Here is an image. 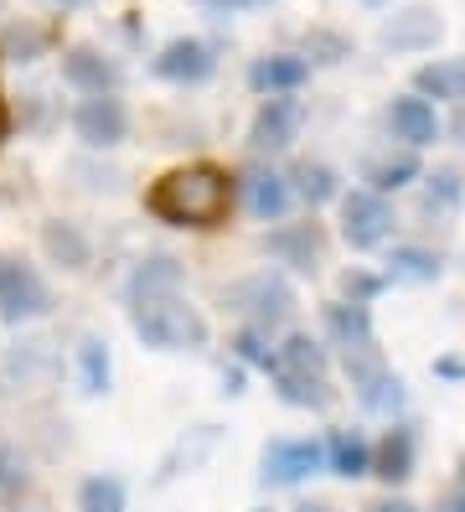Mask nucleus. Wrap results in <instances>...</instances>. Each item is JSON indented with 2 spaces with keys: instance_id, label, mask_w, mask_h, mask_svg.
<instances>
[{
  "instance_id": "nucleus-1",
  "label": "nucleus",
  "mask_w": 465,
  "mask_h": 512,
  "mask_svg": "<svg viewBox=\"0 0 465 512\" xmlns=\"http://www.w3.org/2000/svg\"><path fill=\"white\" fill-rule=\"evenodd\" d=\"M233 176L212 161H192V166H176L166 171L161 182L145 192L150 218H161L171 228H223L233 213Z\"/></svg>"
},
{
  "instance_id": "nucleus-2",
  "label": "nucleus",
  "mask_w": 465,
  "mask_h": 512,
  "mask_svg": "<svg viewBox=\"0 0 465 512\" xmlns=\"http://www.w3.org/2000/svg\"><path fill=\"white\" fill-rule=\"evenodd\" d=\"M130 326L145 347L161 352H197L207 347V321L192 300L176 295H150V300H130Z\"/></svg>"
},
{
  "instance_id": "nucleus-3",
  "label": "nucleus",
  "mask_w": 465,
  "mask_h": 512,
  "mask_svg": "<svg viewBox=\"0 0 465 512\" xmlns=\"http://www.w3.org/2000/svg\"><path fill=\"white\" fill-rule=\"evenodd\" d=\"M223 300H228V311H238L248 326H259V331H274V326H285L295 316V290L279 275H248Z\"/></svg>"
},
{
  "instance_id": "nucleus-4",
  "label": "nucleus",
  "mask_w": 465,
  "mask_h": 512,
  "mask_svg": "<svg viewBox=\"0 0 465 512\" xmlns=\"http://www.w3.org/2000/svg\"><path fill=\"white\" fill-rule=\"evenodd\" d=\"M73 135L88 145V150H114L130 140V109H124L114 94H88L73 104Z\"/></svg>"
},
{
  "instance_id": "nucleus-5",
  "label": "nucleus",
  "mask_w": 465,
  "mask_h": 512,
  "mask_svg": "<svg viewBox=\"0 0 465 512\" xmlns=\"http://www.w3.org/2000/svg\"><path fill=\"white\" fill-rule=\"evenodd\" d=\"M52 311V290L47 280L31 269L26 259H0V316L6 321H31V316H47Z\"/></svg>"
},
{
  "instance_id": "nucleus-6",
  "label": "nucleus",
  "mask_w": 465,
  "mask_h": 512,
  "mask_svg": "<svg viewBox=\"0 0 465 512\" xmlns=\"http://www.w3.org/2000/svg\"><path fill=\"white\" fill-rule=\"evenodd\" d=\"M300 125H305V109L295 94H274L259 104L254 125H248V150L254 156H279V150H290L300 140Z\"/></svg>"
},
{
  "instance_id": "nucleus-7",
  "label": "nucleus",
  "mask_w": 465,
  "mask_h": 512,
  "mask_svg": "<svg viewBox=\"0 0 465 512\" xmlns=\"http://www.w3.org/2000/svg\"><path fill=\"white\" fill-rule=\"evenodd\" d=\"M62 83L78 88V94H119V83H124V68H119V57H109L104 47H93V42H73V47H62Z\"/></svg>"
},
{
  "instance_id": "nucleus-8",
  "label": "nucleus",
  "mask_w": 465,
  "mask_h": 512,
  "mask_svg": "<svg viewBox=\"0 0 465 512\" xmlns=\"http://www.w3.org/2000/svg\"><path fill=\"white\" fill-rule=\"evenodd\" d=\"M150 73L161 83H176V88H192V83H207L217 73V47L202 42V37H171L161 52H155Z\"/></svg>"
},
{
  "instance_id": "nucleus-9",
  "label": "nucleus",
  "mask_w": 465,
  "mask_h": 512,
  "mask_svg": "<svg viewBox=\"0 0 465 512\" xmlns=\"http://www.w3.org/2000/svg\"><path fill=\"white\" fill-rule=\"evenodd\" d=\"M388 233H393V207H388V197L367 192V187L341 197V238H347L352 249H378Z\"/></svg>"
},
{
  "instance_id": "nucleus-10",
  "label": "nucleus",
  "mask_w": 465,
  "mask_h": 512,
  "mask_svg": "<svg viewBox=\"0 0 465 512\" xmlns=\"http://www.w3.org/2000/svg\"><path fill=\"white\" fill-rule=\"evenodd\" d=\"M259 466H264L269 487H295V481L316 476L326 466V445L321 440H269Z\"/></svg>"
},
{
  "instance_id": "nucleus-11",
  "label": "nucleus",
  "mask_w": 465,
  "mask_h": 512,
  "mask_svg": "<svg viewBox=\"0 0 465 512\" xmlns=\"http://www.w3.org/2000/svg\"><path fill=\"white\" fill-rule=\"evenodd\" d=\"M233 192H238V202L248 207V218H259V223H279L290 213V182L279 171H269V166H248L243 176H233Z\"/></svg>"
},
{
  "instance_id": "nucleus-12",
  "label": "nucleus",
  "mask_w": 465,
  "mask_h": 512,
  "mask_svg": "<svg viewBox=\"0 0 465 512\" xmlns=\"http://www.w3.org/2000/svg\"><path fill=\"white\" fill-rule=\"evenodd\" d=\"M440 37H445V21H440V11H434V6H403V11H393L383 21V32H378V42L388 52H424V47H434Z\"/></svg>"
},
{
  "instance_id": "nucleus-13",
  "label": "nucleus",
  "mask_w": 465,
  "mask_h": 512,
  "mask_svg": "<svg viewBox=\"0 0 465 512\" xmlns=\"http://www.w3.org/2000/svg\"><path fill=\"white\" fill-rule=\"evenodd\" d=\"M269 254L279 264L300 269V275H316L326 264V233H321V223H290V228L269 233Z\"/></svg>"
},
{
  "instance_id": "nucleus-14",
  "label": "nucleus",
  "mask_w": 465,
  "mask_h": 512,
  "mask_svg": "<svg viewBox=\"0 0 465 512\" xmlns=\"http://www.w3.org/2000/svg\"><path fill=\"white\" fill-rule=\"evenodd\" d=\"M305 83H310V63L300 52H264V57H254V68H248V88L264 94V99L300 94Z\"/></svg>"
},
{
  "instance_id": "nucleus-15",
  "label": "nucleus",
  "mask_w": 465,
  "mask_h": 512,
  "mask_svg": "<svg viewBox=\"0 0 465 512\" xmlns=\"http://www.w3.org/2000/svg\"><path fill=\"white\" fill-rule=\"evenodd\" d=\"M388 130L409 150H424V145H434V135H440V114H434V104L419 99V94H398L388 104Z\"/></svg>"
},
{
  "instance_id": "nucleus-16",
  "label": "nucleus",
  "mask_w": 465,
  "mask_h": 512,
  "mask_svg": "<svg viewBox=\"0 0 465 512\" xmlns=\"http://www.w3.org/2000/svg\"><path fill=\"white\" fill-rule=\"evenodd\" d=\"M52 47H57V26H52V21L21 16V21H6V26H0V57H6V63H16V68L42 63Z\"/></svg>"
},
{
  "instance_id": "nucleus-17",
  "label": "nucleus",
  "mask_w": 465,
  "mask_h": 512,
  "mask_svg": "<svg viewBox=\"0 0 465 512\" xmlns=\"http://www.w3.org/2000/svg\"><path fill=\"white\" fill-rule=\"evenodd\" d=\"M414 94L434 104H465V57H434L414 73Z\"/></svg>"
},
{
  "instance_id": "nucleus-18",
  "label": "nucleus",
  "mask_w": 465,
  "mask_h": 512,
  "mask_svg": "<svg viewBox=\"0 0 465 512\" xmlns=\"http://www.w3.org/2000/svg\"><path fill=\"white\" fill-rule=\"evenodd\" d=\"M42 254H47L52 264H62V269H88L93 244H88V233H83L78 223L52 218V223H42Z\"/></svg>"
},
{
  "instance_id": "nucleus-19",
  "label": "nucleus",
  "mask_w": 465,
  "mask_h": 512,
  "mask_svg": "<svg viewBox=\"0 0 465 512\" xmlns=\"http://www.w3.org/2000/svg\"><path fill=\"white\" fill-rule=\"evenodd\" d=\"M362 182H367V192H398V187H409V182H419V161H414V150H388V156H367L362 161Z\"/></svg>"
},
{
  "instance_id": "nucleus-20",
  "label": "nucleus",
  "mask_w": 465,
  "mask_h": 512,
  "mask_svg": "<svg viewBox=\"0 0 465 512\" xmlns=\"http://www.w3.org/2000/svg\"><path fill=\"white\" fill-rule=\"evenodd\" d=\"M181 290V264L171 254H150L135 264L130 275V300H150V295H176Z\"/></svg>"
},
{
  "instance_id": "nucleus-21",
  "label": "nucleus",
  "mask_w": 465,
  "mask_h": 512,
  "mask_svg": "<svg viewBox=\"0 0 465 512\" xmlns=\"http://www.w3.org/2000/svg\"><path fill=\"white\" fill-rule=\"evenodd\" d=\"M414 450H419L414 430L393 425V430L383 435V445H378V456H372V471H378L383 481H409V476H414Z\"/></svg>"
},
{
  "instance_id": "nucleus-22",
  "label": "nucleus",
  "mask_w": 465,
  "mask_h": 512,
  "mask_svg": "<svg viewBox=\"0 0 465 512\" xmlns=\"http://www.w3.org/2000/svg\"><path fill=\"white\" fill-rule=\"evenodd\" d=\"M274 373H295V378H326V347L310 337H285L274 347Z\"/></svg>"
},
{
  "instance_id": "nucleus-23",
  "label": "nucleus",
  "mask_w": 465,
  "mask_h": 512,
  "mask_svg": "<svg viewBox=\"0 0 465 512\" xmlns=\"http://www.w3.org/2000/svg\"><path fill=\"white\" fill-rule=\"evenodd\" d=\"M285 182H290V197H300L305 207H326V202L341 192L336 171H331L326 161H295V171L285 176Z\"/></svg>"
},
{
  "instance_id": "nucleus-24",
  "label": "nucleus",
  "mask_w": 465,
  "mask_h": 512,
  "mask_svg": "<svg viewBox=\"0 0 465 512\" xmlns=\"http://www.w3.org/2000/svg\"><path fill=\"white\" fill-rule=\"evenodd\" d=\"M326 466L336 471V476H367L372 471V445L357 435V430H336L331 440H326Z\"/></svg>"
},
{
  "instance_id": "nucleus-25",
  "label": "nucleus",
  "mask_w": 465,
  "mask_h": 512,
  "mask_svg": "<svg viewBox=\"0 0 465 512\" xmlns=\"http://www.w3.org/2000/svg\"><path fill=\"white\" fill-rule=\"evenodd\" d=\"M465 197V176L455 166H440L434 176H424V213L429 218H450Z\"/></svg>"
},
{
  "instance_id": "nucleus-26",
  "label": "nucleus",
  "mask_w": 465,
  "mask_h": 512,
  "mask_svg": "<svg viewBox=\"0 0 465 512\" xmlns=\"http://www.w3.org/2000/svg\"><path fill=\"white\" fill-rule=\"evenodd\" d=\"M388 280H403V285H429V280H440V254L403 244V249H393V259H388Z\"/></svg>"
},
{
  "instance_id": "nucleus-27",
  "label": "nucleus",
  "mask_w": 465,
  "mask_h": 512,
  "mask_svg": "<svg viewBox=\"0 0 465 512\" xmlns=\"http://www.w3.org/2000/svg\"><path fill=\"white\" fill-rule=\"evenodd\" d=\"M326 326H331L336 347L372 342V316H367V306H352V300H341V306H326Z\"/></svg>"
},
{
  "instance_id": "nucleus-28",
  "label": "nucleus",
  "mask_w": 465,
  "mask_h": 512,
  "mask_svg": "<svg viewBox=\"0 0 465 512\" xmlns=\"http://www.w3.org/2000/svg\"><path fill=\"white\" fill-rule=\"evenodd\" d=\"M78 378H83V394H104L109 378H114L109 342H99V337H83L78 342Z\"/></svg>"
},
{
  "instance_id": "nucleus-29",
  "label": "nucleus",
  "mask_w": 465,
  "mask_h": 512,
  "mask_svg": "<svg viewBox=\"0 0 465 512\" xmlns=\"http://www.w3.org/2000/svg\"><path fill=\"white\" fill-rule=\"evenodd\" d=\"M274 388H279V399H285V404H295V409H326V404L336 399L326 378H295V373H274Z\"/></svg>"
},
{
  "instance_id": "nucleus-30",
  "label": "nucleus",
  "mask_w": 465,
  "mask_h": 512,
  "mask_svg": "<svg viewBox=\"0 0 465 512\" xmlns=\"http://www.w3.org/2000/svg\"><path fill=\"white\" fill-rule=\"evenodd\" d=\"M130 497H124V481L119 476H88L78 487V512H124Z\"/></svg>"
},
{
  "instance_id": "nucleus-31",
  "label": "nucleus",
  "mask_w": 465,
  "mask_h": 512,
  "mask_svg": "<svg viewBox=\"0 0 465 512\" xmlns=\"http://www.w3.org/2000/svg\"><path fill=\"white\" fill-rule=\"evenodd\" d=\"M52 368H57V357H52V347L47 342H21L11 357H6V373L11 378H52Z\"/></svg>"
},
{
  "instance_id": "nucleus-32",
  "label": "nucleus",
  "mask_w": 465,
  "mask_h": 512,
  "mask_svg": "<svg viewBox=\"0 0 465 512\" xmlns=\"http://www.w3.org/2000/svg\"><path fill=\"white\" fill-rule=\"evenodd\" d=\"M352 57V42L341 32H326V26H310L305 32V63H341Z\"/></svg>"
},
{
  "instance_id": "nucleus-33",
  "label": "nucleus",
  "mask_w": 465,
  "mask_h": 512,
  "mask_svg": "<svg viewBox=\"0 0 465 512\" xmlns=\"http://www.w3.org/2000/svg\"><path fill=\"white\" fill-rule=\"evenodd\" d=\"M238 357L243 363H254V368H264V373H274V342H269V331H259V326H248V331H238Z\"/></svg>"
},
{
  "instance_id": "nucleus-34",
  "label": "nucleus",
  "mask_w": 465,
  "mask_h": 512,
  "mask_svg": "<svg viewBox=\"0 0 465 512\" xmlns=\"http://www.w3.org/2000/svg\"><path fill=\"white\" fill-rule=\"evenodd\" d=\"M388 280L383 275H367V269H347V280H341V295L352 300V306H367L372 295H378Z\"/></svg>"
},
{
  "instance_id": "nucleus-35",
  "label": "nucleus",
  "mask_w": 465,
  "mask_h": 512,
  "mask_svg": "<svg viewBox=\"0 0 465 512\" xmlns=\"http://www.w3.org/2000/svg\"><path fill=\"white\" fill-rule=\"evenodd\" d=\"M11 492H21V471H16L11 456H0V502H6Z\"/></svg>"
},
{
  "instance_id": "nucleus-36",
  "label": "nucleus",
  "mask_w": 465,
  "mask_h": 512,
  "mask_svg": "<svg viewBox=\"0 0 465 512\" xmlns=\"http://www.w3.org/2000/svg\"><path fill=\"white\" fill-rule=\"evenodd\" d=\"M440 512H465V466H460V476L450 481V492H445Z\"/></svg>"
},
{
  "instance_id": "nucleus-37",
  "label": "nucleus",
  "mask_w": 465,
  "mask_h": 512,
  "mask_svg": "<svg viewBox=\"0 0 465 512\" xmlns=\"http://www.w3.org/2000/svg\"><path fill=\"white\" fill-rule=\"evenodd\" d=\"M434 373H440V378H465V363H460V357H440V363H434Z\"/></svg>"
},
{
  "instance_id": "nucleus-38",
  "label": "nucleus",
  "mask_w": 465,
  "mask_h": 512,
  "mask_svg": "<svg viewBox=\"0 0 465 512\" xmlns=\"http://www.w3.org/2000/svg\"><path fill=\"white\" fill-rule=\"evenodd\" d=\"M367 512H419L414 502H403V497H383V502H372Z\"/></svg>"
},
{
  "instance_id": "nucleus-39",
  "label": "nucleus",
  "mask_w": 465,
  "mask_h": 512,
  "mask_svg": "<svg viewBox=\"0 0 465 512\" xmlns=\"http://www.w3.org/2000/svg\"><path fill=\"white\" fill-rule=\"evenodd\" d=\"M42 6H47V11H57V16H68V11H88L93 0H42Z\"/></svg>"
},
{
  "instance_id": "nucleus-40",
  "label": "nucleus",
  "mask_w": 465,
  "mask_h": 512,
  "mask_svg": "<svg viewBox=\"0 0 465 512\" xmlns=\"http://www.w3.org/2000/svg\"><path fill=\"white\" fill-rule=\"evenodd\" d=\"M450 135L465 145V104H455V119H450Z\"/></svg>"
},
{
  "instance_id": "nucleus-41",
  "label": "nucleus",
  "mask_w": 465,
  "mask_h": 512,
  "mask_svg": "<svg viewBox=\"0 0 465 512\" xmlns=\"http://www.w3.org/2000/svg\"><path fill=\"white\" fill-rule=\"evenodd\" d=\"M11 125H16V114L6 109V99H0V140H6V135H11Z\"/></svg>"
},
{
  "instance_id": "nucleus-42",
  "label": "nucleus",
  "mask_w": 465,
  "mask_h": 512,
  "mask_svg": "<svg viewBox=\"0 0 465 512\" xmlns=\"http://www.w3.org/2000/svg\"><path fill=\"white\" fill-rule=\"evenodd\" d=\"M207 6H223V11H233V6H254V0H207Z\"/></svg>"
},
{
  "instance_id": "nucleus-43",
  "label": "nucleus",
  "mask_w": 465,
  "mask_h": 512,
  "mask_svg": "<svg viewBox=\"0 0 465 512\" xmlns=\"http://www.w3.org/2000/svg\"><path fill=\"white\" fill-rule=\"evenodd\" d=\"M295 512H331L326 502H310V507H295Z\"/></svg>"
},
{
  "instance_id": "nucleus-44",
  "label": "nucleus",
  "mask_w": 465,
  "mask_h": 512,
  "mask_svg": "<svg viewBox=\"0 0 465 512\" xmlns=\"http://www.w3.org/2000/svg\"><path fill=\"white\" fill-rule=\"evenodd\" d=\"M362 6H372V11H383V6H393V0H362Z\"/></svg>"
},
{
  "instance_id": "nucleus-45",
  "label": "nucleus",
  "mask_w": 465,
  "mask_h": 512,
  "mask_svg": "<svg viewBox=\"0 0 465 512\" xmlns=\"http://www.w3.org/2000/svg\"><path fill=\"white\" fill-rule=\"evenodd\" d=\"M0 6H6V0H0Z\"/></svg>"
}]
</instances>
